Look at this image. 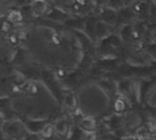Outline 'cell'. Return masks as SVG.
Listing matches in <instances>:
<instances>
[{"label":"cell","mask_w":156,"mask_h":140,"mask_svg":"<svg viewBox=\"0 0 156 140\" xmlns=\"http://www.w3.org/2000/svg\"><path fill=\"white\" fill-rule=\"evenodd\" d=\"M80 140H96V134L94 131H90V133L83 131V135H82Z\"/></svg>","instance_id":"cell-9"},{"label":"cell","mask_w":156,"mask_h":140,"mask_svg":"<svg viewBox=\"0 0 156 140\" xmlns=\"http://www.w3.org/2000/svg\"><path fill=\"white\" fill-rule=\"evenodd\" d=\"M54 128H55L56 135H58V136H67V135L69 134L71 125H69V122H68L67 118L61 117V118H57V119L55 121Z\"/></svg>","instance_id":"cell-2"},{"label":"cell","mask_w":156,"mask_h":140,"mask_svg":"<svg viewBox=\"0 0 156 140\" xmlns=\"http://www.w3.org/2000/svg\"><path fill=\"white\" fill-rule=\"evenodd\" d=\"M46 124L45 121L43 119H28L24 125H26V129L27 131L30 134V135H37V134H40L43 127Z\"/></svg>","instance_id":"cell-4"},{"label":"cell","mask_w":156,"mask_h":140,"mask_svg":"<svg viewBox=\"0 0 156 140\" xmlns=\"http://www.w3.org/2000/svg\"><path fill=\"white\" fill-rule=\"evenodd\" d=\"M78 124H79V129L83 131H87V133L94 131L96 128V123L93 117H83V118H80Z\"/></svg>","instance_id":"cell-5"},{"label":"cell","mask_w":156,"mask_h":140,"mask_svg":"<svg viewBox=\"0 0 156 140\" xmlns=\"http://www.w3.org/2000/svg\"><path fill=\"white\" fill-rule=\"evenodd\" d=\"M23 19V13L20 10H11L7 13V21L10 23H18Z\"/></svg>","instance_id":"cell-7"},{"label":"cell","mask_w":156,"mask_h":140,"mask_svg":"<svg viewBox=\"0 0 156 140\" xmlns=\"http://www.w3.org/2000/svg\"><path fill=\"white\" fill-rule=\"evenodd\" d=\"M1 131L5 138H9L10 140H24L28 136L24 123L17 118L4 121L1 124Z\"/></svg>","instance_id":"cell-1"},{"label":"cell","mask_w":156,"mask_h":140,"mask_svg":"<svg viewBox=\"0 0 156 140\" xmlns=\"http://www.w3.org/2000/svg\"><path fill=\"white\" fill-rule=\"evenodd\" d=\"M124 140H135V139H133V138H127V139H124Z\"/></svg>","instance_id":"cell-10"},{"label":"cell","mask_w":156,"mask_h":140,"mask_svg":"<svg viewBox=\"0 0 156 140\" xmlns=\"http://www.w3.org/2000/svg\"><path fill=\"white\" fill-rule=\"evenodd\" d=\"M29 9L34 16L39 17V16H44L50 11V5L45 1H33L29 4Z\"/></svg>","instance_id":"cell-3"},{"label":"cell","mask_w":156,"mask_h":140,"mask_svg":"<svg viewBox=\"0 0 156 140\" xmlns=\"http://www.w3.org/2000/svg\"><path fill=\"white\" fill-rule=\"evenodd\" d=\"M55 134H56L55 133V128H54V124H51V123H46L43 127L41 131H40L41 139H44V140H50Z\"/></svg>","instance_id":"cell-6"},{"label":"cell","mask_w":156,"mask_h":140,"mask_svg":"<svg viewBox=\"0 0 156 140\" xmlns=\"http://www.w3.org/2000/svg\"><path fill=\"white\" fill-rule=\"evenodd\" d=\"M63 105L67 108H74L77 106V97H74L73 94H67L63 97Z\"/></svg>","instance_id":"cell-8"}]
</instances>
